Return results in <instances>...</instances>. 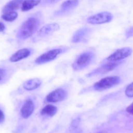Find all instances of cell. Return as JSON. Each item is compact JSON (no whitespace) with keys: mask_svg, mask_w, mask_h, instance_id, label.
Masks as SVG:
<instances>
[{"mask_svg":"<svg viewBox=\"0 0 133 133\" xmlns=\"http://www.w3.org/2000/svg\"><path fill=\"white\" fill-rule=\"evenodd\" d=\"M40 26V21L36 18L31 17L24 22L18 31L16 37L20 40L28 39L37 31Z\"/></svg>","mask_w":133,"mask_h":133,"instance_id":"obj_1","label":"cell"},{"mask_svg":"<svg viewBox=\"0 0 133 133\" xmlns=\"http://www.w3.org/2000/svg\"><path fill=\"white\" fill-rule=\"evenodd\" d=\"M94 57V54L91 52H86L81 54L72 63V69L75 71H80L85 68L92 62Z\"/></svg>","mask_w":133,"mask_h":133,"instance_id":"obj_2","label":"cell"},{"mask_svg":"<svg viewBox=\"0 0 133 133\" xmlns=\"http://www.w3.org/2000/svg\"><path fill=\"white\" fill-rule=\"evenodd\" d=\"M120 82H121V78L119 76H109V77L104 78L96 82L93 85V88L95 90L101 91L116 86Z\"/></svg>","mask_w":133,"mask_h":133,"instance_id":"obj_3","label":"cell"},{"mask_svg":"<svg viewBox=\"0 0 133 133\" xmlns=\"http://www.w3.org/2000/svg\"><path fill=\"white\" fill-rule=\"evenodd\" d=\"M65 50H66L65 48H55V49L50 50L38 57L35 61V63L38 65H42L46 63L50 62L57 58L59 55L65 52Z\"/></svg>","mask_w":133,"mask_h":133,"instance_id":"obj_4","label":"cell"},{"mask_svg":"<svg viewBox=\"0 0 133 133\" xmlns=\"http://www.w3.org/2000/svg\"><path fill=\"white\" fill-rule=\"evenodd\" d=\"M113 19V15L108 12H102L98 14L89 16L87 20L89 24H103L111 22Z\"/></svg>","mask_w":133,"mask_h":133,"instance_id":"obj_5","label":"cell"},{"mask_svg":"<svg viewBox=\"0 0 133 133\" xmlns=\"http://www.w3.org/2000/svg\"><path fill=\"white\" fill-rule=\"evenodd\" d=\"M132 53V50L131 48L129 47H125V48L117 50L112 54L108 56L107 59L110 62H117L130 56Z\"/></svg>","mask_w":133,"mask_h":133,"instance_id":"obj_6","label":"cell"},{"mask_svg":"<svg viewBox=\"0 0 133 133\" xmlns=\"http://www.w3.org/2000/svg\"><path fill=\"white\" fill-rule=\"evenodd\" d=\"M66 96V92L63 88H57L50 93L46 97V101L48 103H58L63 101Z\"/></svg>","mask_w":133,"mask_h":133,"instance_id":"obj_7","label":"cell"},{"mask_svg":"<svg viewBox=\"0 0 133 133\" xmlns=\"http://www.w3.org/2000/svg\"><path fill=\"white\" fill-rule=\"evenodd\" d=\"M119 63L117 62H110L109 63L105 64V65L96 69L94 71H92L91 72L88 74L87 76L88 77H91V76H101V75H104V74L107 73V72H109L110 71H112L114 69H116Z\"/></svg>","mask_w":133,"mask_h":133,"instance_id":"obj_8","label":"cell"},{"mask_svg":"<svg viewBox=\"0 0 133 133\" xmlns=\"http://www.w3.org/2000/svg\"><path fill=\"white\" fill-rule=\"evenodd\" d=\"M91 29L89 28H82L74 33L72 37V42L74 43H82L86 41L88 37L90 35Z\"/></svg>","mask_w":133,"mask_h":133,"instance_id":"obj_9","label":"cell"},{"mask_svg":"<svg viewBox=\"0 0 133 133\" xmlns=\"http://www.w3.org/2000/svg\"><path fill=\"white\" fill-rule=\"evenodd\" d=\"M34 110H35V105L32 100L27 99L23 104L20 110L22 117L24 119H28L31 116L34 112Z\"/></svg>","mask_w":133,"mask_h":133,"instance_id":"obj_10","label":"cell"},{"mask_svg":"<svg viewBox=\"0 0 133 133\" xmlns=\"http://www.w3.org/2000/svg\"><path fill=\"white\" fill-rule=\"evenodd\" d=\"M59 29V25L57 23L47 24V25H44L43 28H41V29L38 32V35L41 37L50 35Z\"/></svg>","mask_w":133,"mask_h":133,"instance_id":"obj_11","label":"cell"},{"mask_svg":"<svg viewBox=\"0 0 133 133\" xmlns=\"http://www.w3.org/2000/svg\"><path fill=\"white\" fill-rule=\"evenodd\" d=\"M31 52L30 50L28 48H22L13 54L10 57L9 61L11 62H18V61H20L29 57L31 55Z\"/></svg>","mask_w":133,"mask_h":133,"instance_id":"obj_12","label":"cell"},{"mask_svg":"<svg viewBox=\"0 0 133 133\" xmlns=\"http://www.w3.org/2000/svg\"><path fill=\"white\" fill-rule=\"evenodd\" d=\"M23 1L24 0H11L3 7L2 12H11L18 10L22 6Z\"/></svg>","mask_w":133,"mask_h":133,"instance_id":"obj_13","label":"cell"},{"mask_svg":"<svg viewBox=\"0 0 133 133\" xmlns=\"http://www.w3.org/2000/svg\"><path fill=\"white\" fill-rule=\"evenodd\" d=\"M42 84V81L38 78H32L30 80H28L24 82V88L27 91H33L34 89H37L38 88L41 86Z\"/></svg>","mask_w":133,"mask_h":133,"instance_id":"obj_14","label":"cell"},{"mask_svg":"<svg viewBox=\"0 0 133 133\" xmlns=\"http://www.w3.org/2000/svg\"><path fill=\"white\" fill-rule=\"evenodd\" d=\"M41 0H24L21 6L22 11H28L37 6L41 3Z\"/></svg>","mask_w":133,"mask_h":133,"instance_id":"obj_15","label":"cell"},{"mask_svg":"<svg viewBox=\"0 0 133 133\" xmlns=\"http://www.w3.org/2000/svg\"><path fill=\"white\" fill-rule=\"evenodd\" d=\"M78 3V0H66L61 4V10L62 11H70L76 8Z\"/></svg>","mask_w":133,"mask_h":133,"instance_id":"obj_16","label":"cell"},{"mask_svg":"<svg viewBox=\"0 0 133 133\" xmlns=\"http://www.w3.org/2000/svg\"><path fill=\"white\" fill-rule=\"evenodd\" d=\"M57 108L55 106L52 105V104H48L46 107L42 109L41 114L42 115H46V116L53 117L54 116L57 114Z\"/></svg>","mask_w":133,"mask_h":133,"instance_id":"obj_17","label":"cell"},{"mask_svg":"<svg viewBox=\"0 0 133 133\" xmlns=\"http://www.w3.org/2000/svg\"><path fill=\"white\" fill-rule=\"evenodd\" d=\"M3 20L7 22H13L18 18V13L15 11L3 12L2 15Z\"/></svg>","mask_w":133,"mask_h":133,"instance_id":"obj_18","label":"cell"},{"mask_svg":"<svg viewBox=\"0 0 133 133\" xmlns=\"http://www.w3.org/2000/svg\"><path fill=\"white\" fill-rule=\"evenodd\" d=\"M125 95L127 97H129V98L133 97V82H132L127 87L126 89H125Z\"/></svg>","mask_w":133,"mask_h":133,"instance_id":"obj_19","label":"cell"},{"mask_svg":"<svg viewBox=\"0 0 133 133\" xmlns=\"http://www.w3.org/2000/svg\"><path fill=\"white\" fill-rule=\"evenodd\" d=\"M7 71L3 67H0V83L4 81L5 78L7 77Z\"/></svg>","mask_w":133,"mask_h":133,"instance_id":"obj_20","label":"cell"},{"mask_svg":"<svg viewBox=\"0 0 133 133\" xmlns=\"http://www.w3.org/2000/svg\"><path fill=\"white\" fill-rule=\"evenodd\" d=\"M80 119L76 118L72 121V123H71V125H72V127L73 128H76L78 127V124L80 123Z\"/></svg>","mask_w":133,"mask_h":133,"instance_id":"obj_21","label":"cell"},{"mask_svg":"<svg viewBox=\"0 0 133 133\" xmlns=\"http://www.w3.org/2000/svg\"><path fill=\"white\" fill-rule=\"evenodd\" d=\"M5 119V116L4 112H3L2 109H0V124L3 123L4 122Z\"/></svg>","mask_w":133,"mask_h":133,"instance_id":"obj_22","label":"cell"},{"mask_svg":"<svg viewBox=\"0 0 133 133\" xmlns=\"http://www.w3.org/2000/svg\"><path fill=\"white\" fill-rule=\"evenodd\" d=\"M126 111L127 112H128V113L130 114L133 115V103H132L131 104H130V105L127 108Z\"/></svg>","mask_w":133,"mask_h":133,"instance_id":"obj_23","label":"cell"},{"mask_svg":"<svg viewBox=\"0 0 133 133\" xmlns=\"http://www.w3.org/2000/svg\"><path fill=\"white\" fill-rule=\"evenodd\" d=\"M60 0H44V3L46 4H54L57 2H58Z\"/></svg>","mask_w":133,"mask_h":133,"instance_id":"obj_24","label":"cell"},{"mask_svg":"<svg viewBox=\"0 0 133 133\" xmlns=\"http://www.w3.org/2000/svg\"><path fill=\"white\" fill-rule=\"evenodd\" d=\"M5 28H5V24L2 22H0V33H1V32L4 31L5 29Z\"/></svg>","mask_w":133,"mask_h":133,"instance_id":"obj_25","label":"cell"}]
</instances>
